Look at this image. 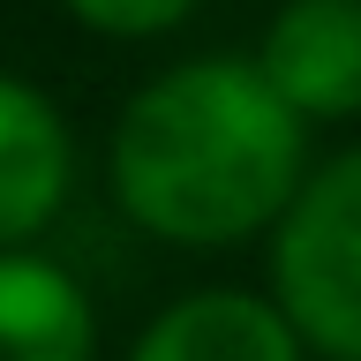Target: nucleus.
<instances>
[{
    "label": "nucleus",
    "mask_w": 361,
    "mask_h": 361,
    "mask_svg": "<svg viewBox=\"0 0 361 361\" xmlns=\"http://www.w3.org/2000/svg\"><path fill=\"white\" fill-rule=\"evenodd\" d=\"M83 23H98V30H121V38H143V30H166V23H180L196 0H68Z\"/></svg>",
    "instance_id": "obj_7"
},
{
    "label": "nucleus",
    "mask_w": 361,
    "mask_h": 361,
    "mask_svg": "<svg viewBox=\"0 0 361 361\" xmlns=\"http://www.w3.org/2000/svg\"><path fill=\"white\" fill-rule=\"evenodd\" d=\"M279 293L293 331L331 361H361V151L301 188L279 226Z\"/></svg>",
    "instance_id": "obj_2"
},
{
    "label": "nucleus",
    "mask_w": 361,
    "mask_h": 361,
    "mask_svg": "<svg viewBox=\"0 0 361 361\" xmlns=\"http://www.w3.org/2000/svg\"><path fill=\"white\" fill-rule=\"evenodd\" d=\"M256 75L293 121L361 113V0H286L279 23L264 30Z\"/></svg>",
    "instance_id": "obj_3"
},
{
    "label": "nucleus",
    "mask_w": 361,
    "mask_h": 361,
    "mask_svg": "<svg viewBox=\"0 0 361 361\" xmlns=\"http://www.w3.org/2000/svg\"><path fill=\"white\" fill-rule=\"evenodd\" d=\"M135 361H301L293 324L248 293H196L143 331Z\"/></svg>",
    "instance_id": "obj_5"
},
{
    "label": "nucleus",
    "mask_w": 361,
    "mask_h": 361,
    "mask_svg": "<svg viewBox=\"0 0 361 361\" xmlns=\"http://www.w3.org/2000/svg\"><path fill=\"white\" fill-rule=\"evenodd\" d=\"M301 121L241 61H188L158 75L113 135V180L166 241H241L293 203Z\"/></svg>",
    "instance_id": "obj_1"
},
{
    "label": "nucleus",
    "mask_w": 361,
    "mask_h": 361,
    "mask_svg": "<svg viewBox=\"0 0 361 361\" xmlns=\"http://www.w3.org/2000/svg\"><path fill=\"white\" fill-rule=\"evenodd\" d=\"M0 361H90V301L45 256H0Z\"/></svg>",
    "instance_id": "obj_6"
},
{
    "label": "nucleus",
    "mask_w": 361,
    "mask_h": 361,
    "mask_svg": "<svg viewBox=\"0 0 361 361\" xmlns=\"http://www.w3.org/2000/svg\"><path fill=\"white\" fill-rule=\"evenodd\" d=\"M68 188V135L61 113L30 83L0 75V248L38 233Z\"/></svg>",
    "instance_id": "obj_4"
}]
</instances>
